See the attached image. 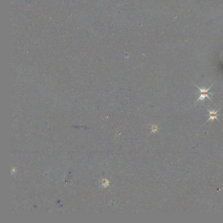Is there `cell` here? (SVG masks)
Wrapping results in <instances>:
<instances>
[{"label": "cell", "instance_id": "3957f363", "mask_svg": "<svg viewBox=\"0 0 223 223\" xmlns=\"http://www.w3.org/2000/svg\"><path fill=\"white\" fill-rule=\"evenodd\" d=\"M153 129L154 130V131H156L157 129V127L156 126H154V127H153Z\"/></svg>", "mask_w": 223, "mask_h": 223}, {"label": "cell", "instance_id": "7a4b0ae2", "mask_svg": "<svg viewBox=\"0 0 223 223\" xmlns=\"http://www.w3.org/2000/svg\"><path fill=\"white\" fill-rule=\"evenodd\" d=\"M205 107H206V108H207L208 111L209 113V115H206V116H209L210 117L209 119H208V121L206 122V123H207L208 121H210V120H212L213 122H214L215 119H217L218 121H220L219 120H218V119L217 118V117H218V116H220V114H217V113L218 112L219 110L221 108H220L218 110H217V111H214V109H213L212 111H210V110L209 109H208V108H207L206 106Z\"/></svg>", "mask_w": 223, "mask_h": 223}, {"label": "cell", "instance_id": "6da1fadb", "mask_svg": "<svg viewBox=\"0 0 223 223\" xmlns=\"http://www.w3.org/2000/svg\"><path fill=\"white\" fill-rule=\"evenodd\" d=\"M193 83L195 84V86H197V88L199 89V90H200V91H201V92H200V93H194V94H201V96H200V97L198 98V100H197L195 102V103H196L199 100L203 101V102L205 101V98L206 97H208V98L209 99V100L211 101L212 102H213V101L212 100L211 98L209 97L208 95H209V94H211V95H212L213 94H214V93H213V92H208V91L211 88V87H212V86L214 85V84H213V85H212V86H211L210 87H209L208 89L206 90V88H205V86H203V89H201V88H200V87H199V86H197V85H196L195 83H194V82H193Z\"/></svg>", "mask_w": 223, "mask_h": 223}]
</instances>
